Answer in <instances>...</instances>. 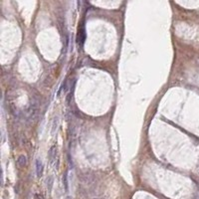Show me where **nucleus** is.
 <instances>
[{
	"label": "nucleus",
	"instance_id": "39448f33",
	"mask_svg": "<svg viewBox=\"0 0 199 199\" xmlns=\"http://www.w3.org/2000/svg\"><path fill=\"white\" fill-rule=\"evenodd\" d=\"M63 185L64 188L66 190V192L69 190V186H68V172L65 171V173L63 174Z\"/></svg>",
	"mask_w": 199,
	"mask_h": 199
},
{
	"label": "nucleus",
	"instance_id": "7ed1b4c3",
	"mask_svg": "<svg viewBox=\"0 0 199 199\" xmlns=\"http://www.w3.org/2000/svg\"><path fill=\"white\" fill-rule=\"evenodd\" d=\"M56 155H57V147H56L55 145H53V146L50 147V149L48 151V158L51 163L55 160Z\"/></svg>",
	"mask_w": 199,
	"mask_h": 199
},
{
	"label": "nucleus",
	"instance_id": "f03ea898",
	"mask_svg": "<svg viewBox=\"0 0 199 199\" xmlns=\"http://www.w3.org/2000/svg\"><path fill=\"white\" fill-rule=\"evenodd\" d=\"M43 172H44V166L43 162L41 159H36V175L38 178L43 176Z\"/></svg>",
	"mask_w": 199,
	"mask_h": 199
},
{
	"label": "nucleus",
	"instance_id": "423d86ee",
	"mask_svg": "<svg viewBox=\"0 0 199 199\" xmlns=\"http://www.w3.org/2000/svg\"><path fill=\"white\" fill-rule=\"evenodd\" d=\"M57 127H58V118H55L54 123H53V129H52V132H55V129H57Z\"/></svg>",
	"mask_w": 199,
	"mask_h": 199
},
{
	"label": "nucleus",
	"instance_id": "20e7f679",
	"mask_svg": "<svg viewBox=\"0 0 199 199\" xmlns=\"http://www.w3.org/2000/svg\"><path fill=\"white\" fill-rule=\"evenodd\" d=\"M17 164H18L19 167H25L27 165V158H26L25 155H20L17 159Z\"/></svg>",
	"mask_w": 199,
	"mask_h": 199
},
{
	"label": "nucleus",
	"instance_id": "f257e3e1",
	"mask_svg": "<svg viewBox=\"0 0 199 199\" xmlns=\"http://www.w3.org/2000/svg\"><path fill=\"white\" fill-rule=\"evenodd\" d=\"M85 37H86V34H85V28L84 26L82 25V28L79 27V31H78V35H77V41H78V44L79 45H83L85 42Z\"/></svg>",
	"mask_w": 199,
	"mask_h": 199
},
{
	"label": "nucleus",
	"instance_id": "6e6552de",
	"mask_svg": "<svg viewBox=\"0 0 199 199\" xmlns=\"http://www.w3.org/2000/svg\"><path fill=\"white\" fill-rule=\"evenodd\" d=\"M67 199H71V197H70V196H68V197H67Z\"/></svg>",
	"mask_w": 199,
	"mask_h": 199
},
{
	"label": "nucleus",
	"instance_id": "0eeeda50",
	"mask_svg": "<svg viewBox=\"0 0 199 199\" xmlns=\"http://www.w3.org/2000/svg\"><path fill=\"white\" fill-rule=\"evenodd\" d=\"M52 183H53V177H52V176H49V178L47 179V186L49 185V189L52 187Z\"/></svg>",
	"mask_w": 199,
	"mask_h": 199
}]
</instances>
